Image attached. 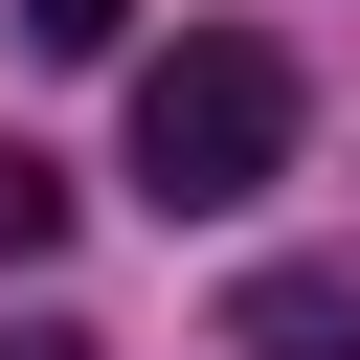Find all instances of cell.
Listing matches in <instances>:
<instances>
[{"label":"cell","mask_w":360,"mask_h":360,"mask_svg":"<svg viewBox=\"0 0 360 360\" xmlns=\"http://www.w3.org/2000/svg\"><path fill=\"white\" fill-rule=\"evenodd\" d=\"M292 45H248V22H202V45H158L135 68V180L180 202V225H225V202H270L292 180Z\"/></svg>","instance_id":"cell-1"},{"label":"cell","mask_w":360,"mask_h":360,"mask_svg":"<svg viewBox=\"0 0 360 360\" xmlns=\"http://www.w3.org/2000/svg\"><path fill=\"white\" fill-rule=\"evenodd\" d=\"M225 360H360V270H248L225 292Z\"/></svg>","instance_id":"cell-2"},{"label":"cell","mask_w":360,"mask_h":360,"mask_svg":"<svg viewBox=\"0 0 360 360\" xmlns=\"http://www.w3.org/2000/svg\"><path fill=\"white\" fill-rule=\"evenodd\" d=\"M45 248H68V158H22V135H0V270H45Z\"/></svg>","instance_id":"cell-3"},{"label":"cell","mask_w":360,"mask_h":360,"mask_svg":"<svg viewBox=\"0 0 360 360\" xmlns=\"http://www.w3.org/2000/svg\"><path fill=\"white\" fill-rule=\"evenodd\" d=\"M112 22H135V0H22V45H112Z\"/></svg>","instance_id":"cell-4"},{"label":"cell","mask_w":360,"mask_h":360,"mask_svg":"<svg viewBox=\"0 0 360 360\" xmlns=\"http://www.w3.org/2000/svg\"><path fill=\"white\" fill-rule=\"evenodd\" d=\"M0 360H90V338H68V315H0Z\"/></svg>","instance_id":"cell-5"}]
</instances>
